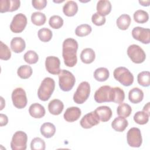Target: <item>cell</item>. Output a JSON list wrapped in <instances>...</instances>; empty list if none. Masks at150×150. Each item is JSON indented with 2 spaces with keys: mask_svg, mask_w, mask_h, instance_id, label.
<instances>
[{
  "mask_svg": "<svg viewBox=\"0 0 150 150\" xmlns=\"http://www.w3.org/2000/svg\"><path fill=\"white\" fill-rule=\"evenodd\" d=\"M77 42L72 38H67L63 41L62 56L64 63L67 67H74L77 62Z\"/></svg>",
  "mask_w": 150,
  "mask_h": 150,
  "instance_id": "obj_1",
  "label": "cell"
},
{
  "mask_svg": "<svg viewBox=\"0 0 150 150\" xmlns=\"http://www.w3.org/2000/svg\"><path fill=\"white\" fill-rule=\"evenodd\" d=\"M54 80L50 77L45 78L42 80L38 90L39 98L43 101L48 100L54 91Z\"/></svg>",
  "mask_w": 150,
  "mask_h": 150,
  "instance_id": "obj_2",
  "label": "cell"
},
{
  "mask_svg": "<svg viewBox=\"0 0 150 150\" xmlns=\"http://www.w3.org/2000/svg\"><path fill=\"white\" fill-rule=\"evenodd\" d=\"M59 76V84L60 89L64 91H69L74 86L76 79L74 76L67 70H60Z\"/></svg>",
  "mask_w": 150,
  "mask_h": 150,
  "instance_id": "obj_3",
  "label": "cell"
},
{
  "mask_svg": "<svg viewBox=\"0 0 150 150\" xmlns=\"http://www.w3.org/2000/svg\"><path fill=\"white\" fill-rule=\"evenodd\" d=\"M114 79L124 86H129L134 82V76L125 67L116 68L113 73Z\"/></svg>",
  "mask_w": 150,
  "mask_h": 150,
  "instance_id": "obj_4",
  "label": "cell"
},
{
  "mask_svg": "<svg viewBox=\"0 0 150 150\" xmlns=\"http://www.w3.org/2000/svg\"><path fill=\"white\" fill-rule=\"evenodd\" d=\"M90 93V86L87 81L81 82L73 95L74 101L79 104L84 103L88 98Z\"/></svg>",
  "mask_w": 150,
  "mask_h": 150,
  "instance_id": "obj_5",
  "label": "cell"
},
{
  "mask_svg": "<svg viewBox=\"0 0 150 150\" xmlns=\"http://www.w3.org/2000/svg\"><path fill=\"white\" fill-rule=\"evenodd\" d=\"M95 101L98 103L112 102L113 89L110 86H103L96 92L94 96Z\"/></svg>",
  "mask_w": 150,
  "mask_h": 150,
  "instance_id": "obj_6",
  "label": "cell"
},
{
  "mask_svg": "<svg viewBox=\"0 0 150 150\" xmlns=\"http://www.w3.org/2000/svg\"><path fill=\"white\" fill-rule=\"evenodd\" d=\"M127 54L131 61L135 63H143L146 59V54L144 50L137 45H131L127 49Z\"/></svg>",
  "mask_w": 150,
  "mask_h": 150,
  "instance_id": "obj_7",
  "label": "cell"
},
{
  "mask_svg": "<svg viewBox=\"0 0 150 150\" xmlns=\"http://www.w3.org/2000/svg\"><path fill=\"white\" fill-rule=\"evenodd\" d=\"M28 141L27 134L22 131H16L13 135L11 147L12 150H25Z\"/></svg>",
  "mask_w": 150,
  "mask_h": 150,
  "instance_id": "obj_8",
  "label": "cell"
},
{
  "mask_svg": "<svg viewBox=\"0 0 150 150\" xmlns=\"http://www.w3.org/2000/svg\"><path fill=\"white\" fill-rule=\"evenodd\" d=\"M12 100L13 105L19 109L25 108L28 103L26 94L23 88L17 87L14 89L12 93Z\"/></svg>",
  "mask_w": 150,
  "mask_h": 150,
  "instance_id": "obj_9",
  "label": "cell"
},
{
  "mask_svg": "<svg viewBox=\"0 0 150 150\" xmlns=\"http://www.w3.org/2000/svg\"><path fill=\"white\" fill-rule=\"evenodd\" d=\"M26 25V16L24 14L19 13L15 15L13 18V19L10 24V29L13 33H21L25 29Z\"/></svg>",
  "mask_w": 150,
  "mask_h": 150,
  "instance_id": "obj_10",
  "label": "cell"
},
{
  "mask_svg": "<svg viewBox=\"0 0 150 150\" xmlns=\"http://www.w3.org/2000/svg\"><path fill=\"white\" fill-rule=\"evenodd\" d=\"M127 141L130 146L134 148L139 147L142 142L140 129L136 127L130 128L127 134Z\"/></svg>",
  "mask_w": 150,
  "mask_h": 150,
  "instance_id": "obj_11",
  "label": "cell"
},
{
  "mask_svg": "<svg viewBox=\"0 0 150 150\" xmlns=\"http://www.w3.org/2000/svg\"><path fill=\"white\" fill-rule=\"evenodd\" d=\"M133 38L144 44H148L150 42V30L148 28L142 27H135L132 30Z\"/></svg>",
  "mask_w": 150,
  "mask_h": 150,
  "instance_id": "obj_12",
  "label": "cell"
},
{
  "mask_svg": "<svg viewBox=\"0 0 150 150\" xmlns=\"http://www.w3.org/2000/svg\"><path fill=\"white\" fill-rule=\"evenodd\" d=\"M60 61L56 56H48L46 58L45 67L46 70L52 74H58L60 71Z\"/></svg>",
  "mask_w": 150,
  "mask_h": 150,
  "instance_id": "obj_13",
  "label": "cell"
},
{
  "mask_svg": "<svg viewBox=\"0 0 150 150\" xmlns=\"http://www.w3.org/2000/svg\"><path fill=\"white\" fill-rule=\"evenodd\" d=\"M100 122L97 114L94 111H91L86 114L81 119L80 121V125L82 128L85 129H89L92 128L93 126L97 125Z\"/></svg>",
  "mask_w": 150,
  "mask_h": 150,
  "instance_id": "obj_14",
  "label": "cell"
},
{
  "mask_svg": "<svg viewBox=\"0 0 150 150\" xmlns=\"http://www.w3.org/2000/svg\"><path fill=\"white\" fill-rule=\"evenodd\" d=\"M0 3L1 13L16 11L20 7L21 5L19 0H1Z\"/></svg>",
  "mask_w": 150,
  "mask_h": 150,
  "instance_id": "obj_15",
  "label": "cell"
},
{
  "mask_svg": "<svg viewBox=\"0 0 150 150\" xmlns=\"http://www.w3.org/2000/svg\"><path fill=\"white\" fill-rule=\"evenodd\" d=\"M81 114V110L77 107H71L66 109L64 113V119L70 122H74L77 121Z\"/></svg>",
  "mask_w": 150,
  "mask_h": 150,
  "instance_id": "obj_16",
  "label": "cell"
},
{
  "mask_svg": "<svg viewBox=\"0 0 150 150\" xmlns=\"http://www.w3.org/2000/svg\"><path fill=\"white\" fill-rule=\"evenodd\" d=\"M98 119L102 122H107L109 121L112 117L111 109L108 106H100L97 107L94 111Z\"/></svg>",
  "mask_w": 150,
  "mask_h": 150,
  "instance_id": "obj_17",
  "label": "cell"
},
{
  "mask_svg": "<svg viewBox=\"0 0 150 150\" xmlns=\"http://www.w3.org/2000/svg\"><path fill=\"white\" fill-rule=\"evenodd\" d=\"M29 114L35 118H41L45 115L44 107L39 103H33L29 108Z\"/></svg>",
  "mask_w": 150,
  "mask_h": 150,
  "instance_id": "obj_18",
  "label": "cell"
},
{
  "mask_svg": "<svg viewBox=\"0 0 150 150\" xmlns=\"http://www.w3.org/2000/svg\"><path fill=\"white\" fill-rule=\"evenodd\" d=\"M64 108V104L59 99H54L50 101L48 104V110L50 114L57 115H59Z\"/></svg>",
  "mask_w": 150,
  "mask_h": 150,
  "instance_id": "obj_19",
  "label": "cell"
},
{
  "mask_svg": "<svg viewBox=\"0 0 150 150\" xmlns=\"http://www.w3.org/2000/svg\"><path fill=\"white\" fill-rule=\"evenodd\" d=\"M96 9L98 14L105 16L108 15L111 11V2L107 0H100L97 4Z\"/></svg>",
  "mask_w": 150,
  "mask_h": 150,
  "instance_id": "obj_20",
  "label": "cell"
},
{
  "mask_svg": "<svg viewBox=\"0 0 150 150\" xmlns=\"http://www.w3.org/2000/svg\"><path fill=\"white\" fill-rule=\"evenodd\" d=\"M26 47L25 40L21 37L13 38L11 41V47L16 53L22 52Z\"/></svg>",
  "mask_w": 150,
  "mask_h": 150,
  "instance_id": "obj_21",
  "label": "cell"
},
{
  "mask_svg": "<svg viewBox=\"0 0 150 150\" xmlns=\"http://www.w3.org/2000/svg\"><path fill=\"white\" fill-rule=\"evenodd\" d=\"M143 98L144 93L141 89L138 87H134L129 91L128 98L132 103H139L143 100Z\"/></svg>",
  "mask_w": 150,
  "mask_h": 150,
  "instance_id": "obj_22",
  "label": "cell"
},
{
  "mask_svg": "<svg viewBox=\"0 0 150 150\" xmlns=\"http://www.w3.org/2000/svg\"><path fill=\"white\" fill-rule=\"evenodd\" d=\"M128 125V121L125 118L119 116L116 117L111 123L112 128L117 132L124 131Z\"/></svg>",
  "mask_w": 150,
  "mask_h": 150,
  "instance_id": "obj_23",
  "label": "cell"
},
{
  "mask_svg": "<svg viewBox=\"0 0 150 150\" xmlns=\"http://www.w3.org/2000/svg\"><path fill=\"white\" fill-rule=\"evenodd\" d=\"M78 11V5L75 1H69L63 7V12L67 16H73Z\"/></svg>",
  "mask_w": 150,
  "mask_h": 150,
  "instance_id": "obj_24",
  "label": "cell"
},
{
  "mask_svg": "<svg viewBox=\"0 0 150 150\" xmlns=\"http://www.w3.org/2000/svg\"><path fill=\"white\" fill-rule=\"evenodd\" d=\"M41 134L46 138L52 137L56 132V127L52 123L45 122L43 124L40 129Z\"/></svg>",
  "mask_w": 150,
  "mask_h": 150,
  "instance_id": "obj_25",
  "label": "cell"
},
{
  "mask_svg": "<svg viewBox=\"0 0 150 150\" xmlns=\"http://www.w3.org/2000/svg\"><path fill=\"white\" fill-rule=\"evenodd\" d=\"M96 54L94 51L91 48L83 49L80 54V59L83 63L86 64L91 63L95 59Z\"/></svg>",
  "mask_w": 150,
  "mask_h": 150,
  "instance_id": "obj_26",
  "label": "cell"
},
{
  "mask_svg": "<svg viewBox=\"0 0 150 150\" xmlns=\"http://www.w3.org/2000/svg\"><path fill=\"white\" fill-rule=\"evenodd\" d=\"M131 22L129 15L127 14H122L117 19L116 23L117 27L121 30H126L128 28Z\"/></svg>",
  "mask_w": 150,
  "mask_h": 150,
  "instance_id": "obj_27",
  "label": "cell"
},
{
  "mask_svg": "<svg viewBox=\"0 0 150 150\" xmlns=\"http://www.w3.org/2000/svg\"><path fill=\"white\" fill-rule=\"evenodd\" d=\"M109 76V71L105 67L98 68L94 72V77L98 81H104L107 80L108 79Z\"/></svg>",
  "mask_w": 150,
  "mask_h": 150,
  "instance_id": "obj_28",
  "label": "cell"
},
{
  "mask_svg": "<svg viewBox=\"0 0 150 150\" xmlns=\"http://www.w3.org/2000/svg\"><path fill=\"white\" fill-rule=\"evenodd\" d=\"M132 112V108L131 106L124 103H121L117 108V113L119 116L126 118L130 115Z\"/></svg>",
  "mask_w": 150,
  "mask_h": 150,
  "instance_id": "obj_29",
  "label": "cell"
},
{
  "mask_svg": "<svg viewBox=\"0 0 150 150\" xmlns=\"http://www.w3.org/2000/svg\"><path fill=\"white\" fill-rule=\"evenodd\" d=\"M46 15L40 12H35L31 15V21L35 25H43L46 22Z\"/></svg>",
  "mask_w": 150,
  "mask_h": 150,
  "instance_id": "obj_30",
  "label": "cell"
},
{
  "mask_svg": "<svg viewBox=\"0 0 150 150\" xmlns=\"http://www.w3.org/2000/svg\"><path fill=\"white\" fill-rule=\"evenodd\" d=\"M138 83L143 87H148L150 84V73L148 71H144L139 73L137 76Z\"/></svg>",
  "mask_w": 150,
  "mask_h": 150,
  "instance_id": "obj_31",
  "label": "cell"
},
{
  "mask_svg": "<svg viewBox=\"0 0 150 150\" xmlns=\"http://www.w3.org/2000/svg\"><path fill=\"white\" fill-rule=\"evenodd\" d=\"M17 74L22 79H28L32 74V69L28 65L21 66L17 70Z\"/></svg>",
  "mask_w": 150,
  "mask_h": 150,
  "instance_id": "obj_32",
  "label": "cell"
},
{
  "mask_svg": "<svg viewBox=\"0 0 150 150\" xmlns=\"http://www.w3.org/2000/svg\"><path fill=\"white\" fill-rule=\"evenodd\" d=\"M134 19L137 23H144L148 21L149 15L147 12L144 10L139 9L134 12Z\"/></svg>",
  "mask_w": 150,
  "mask_h": 150,
  "instance_id": "obj_33",
  "label": "cell"
},
{
  "mask_svg": "<svg viewBox=\"0 0 150 150\" xmlns=\"http://www.w3.org/2000/svg\"><path fill=\"white\" fill-rule=\"evenodd\" d=\"M113 89V100L112 102L117 104H121L125 98V93L122 89L119 87H112Z\"/></svg>",
  "mask_w": 150,
  "mask_h": 150,
  "instance_id": "obj_34",
  "label": "cell"
},
{
  "mask_svg": "<svg viewBox=\"0 0 150 150\" xmlns=\"http://www.w3.org/2000/svg\"><path fill=\"white\" fill-rule=\"evenodd\" d=\"M92 30L90 25L88 24H81L79 25L75 30V33L77 36L80 37L86 36L89 35Z\"/></svg>",
  "mask_w": 150,
  "mask_h": 150,
  "instance_id": "obj_35",
  "label": "cell"
},
{
  "mask_svg": "<svg viewBox=\"0 0 150 150\" xmlns=\"http://www.w3.org/2000/svg\"><path fill=\"white\" fill-rule=\"evenodd\" d=\"M149 115L144 111H137L134 116V121L139 124V125H144L148 122Z\"/></svg>",
  "mask_w": 150,
  "mask_h": 150,
  "instance_id": "obj_36",
  "label": "cell"
},
{
  "mask_svg": "<svg viewBox=\"0 0 150 150\" xmlns=\"http://www.w3.org/2000/svg\"><path fill=\"white\" fill-rule=\"evenodd\" d=\"M38 35L39 39L43 42H47L50 41L53 36L51 30L46 28H43L39 29Z\"/></svg>",
  "mask_w": 150,
  "mask_h": 150,
  "instance_id": "obj_37",
  "label": "cell"
},
{
  "mask_svg": "<svg viewBox=\"0 0 150 150\" xmlns=\"http://www.w3.org/2000/svg\"><path fill=\"white\" fill-rule=\"evenodd\" d=\"M24 60L28 64H35L39 59L38 54L33 50H28L23 56Z\"/></svg>",
  "mask_w": 150,
  "mask_h": 150,
  "instance_id": "obj_38",
  "label": "cell"
},
{
  "mask_svg": "<svg viewBox=\"0 0 150 150\" xmlns=\"http://www.w3.org/2000/svg\"><path fill=\"white\" fill-rule=\"evenodd\" d=\"M45 147L44 140L39 137L33 138L30 142V148L32 150H45Z\"/></svg>",
  "mask_w": 150,
  "mask_h": 150,
  "instance_id": "obj_39",
  "label": "cell"
},
{
  "mask_svg": "<svg viewBox=\"0 0 150 150\" xmlns=\"http://www.w3.org/2000/svg\"><path fill=\"white\" fill-rule=\"evenodd\" d=\"M11 57V52L8 46L0 42V59L4 60H8Z\"/></svg>",
  "mask_w": 150,
  "mask_h": 150,
  "instance_id": "obj_40",
  "label": "cell"
},
{
  "mask_svg": "<svg viewBox=\"0 0 150 150\" xmlns=\"http://www.w3.org/2000/svg\"><path fill=\"white\" fill-rule=\"evenodd\" d=\"M49 23L52 28L57 29L63 26V19L59 15H53L50 18Z\"/></svg>",
  "mask_w": 150,
  "mask_h": 150,
  "instance_id": "obj_41",
  "label": "cell"
},
{
  "mask_svg": "<svg viewBox=\"0 0 150 150\" xmlns=\"http://www.w3.org/2000/svg\"><path fill=\"white\" fill-rule=\"evenodd\" d=\"M105 21L106 19L105 16L100 15L97 12L94 13L91 17L92 22L97 26H101L104 25L105 22Z\"/></svg>",
  "mask_w": 150,
  "mask_h": 150,
  "instance_id": "obj_42",
  "label": "cell"
},
{
  "mask_svg": "<svg viewBox=\"0 0 150 150\" xmlns=\"http://www.w3.org/2000/svg\"><path fill=\"white\" fill-rule=\"evenodd\" d=\"M32 4L33 6L38 9L42 10L45 8L47 5L46 0H33L32 1Z\"/></svg>",
  "mask_w": 150,
  "mask_h": 150,
  "instance_id": "obj_43",
  "label": "cell"
},
{
  "mask_svg": "<svg viewBox=\"0 0 150 150\" xmlns=\"http://www.w3.org/2000/svg\"><path fill=\"white\" fill-rule=\"evenodd\" d=\"M8 118L7 116L5 114H0V126L3 127L4 125H6L8 124Z\"/></svg>",
  "mask_w": 150,
  "mask_h": 150,
  "instance_id": "obj_44",
  "label": "cell"
},
{
  "mask_svg": "<svg viewBox=\"0 0 150 150\" xmlns=\"http://www.w3.org/2000/svg\"><path fill=\"white\" fill-rule=\"evenodd\" d=\"M143 111L146 112L149 115H150L149 113V103H147V104L146 105H144V108H143Z\"/></svg>",
  "mask_w": 150,
  "mask_h": 150,
  "instance_id": "obj_45",
  "label": "cell"
},
{
  "mask_svg": "<svg viewBox=\"0 0 150 150\" xmlns=\"http://www.w3.org/2000/svg\"><path fill=\"white\" fill-rule=\"evenodd\" d=\"M139 3L140 4H141L142 6H148L149 5V3H150V1H139Z\"/></svg>",
  "mask_w": 150,
  "mask_h": 150,
  "instance_id": "obj_46",
  "label": "cell"
},
{
  "mask_svg": "<svg viewBox=\"0 0 150 150\" xmlns=\"http://www.w3.org/2000/svg\"><path fill=\"white\" fill-rule=\"evenodd\" d=\"M1 108H0V110H2V104H4L5 105V101L4 100L2 97H1Z\"/></svg>",
  "mask_w": 150,
  "mask_h": 150,
  "instance_id": "obj_47",
  "label": "cell"
}]
</instances>
